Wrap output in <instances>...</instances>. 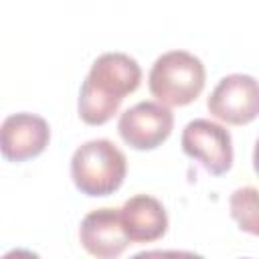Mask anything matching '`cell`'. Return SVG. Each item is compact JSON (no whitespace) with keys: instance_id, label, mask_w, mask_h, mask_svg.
Segmentation results:
<instances>
[{"instance_id":"obj_1","label":"cell","mask_w":259,"mask_h":259,"mask_svg":"<svg viewBox=\"0 0 259 259\" xmlns=\"http://www.w3.org/2000/svg\"><path fill=\"white\" fill-rule=\"evenodd\" d=\"M140 81L142 67L134 57L119 51L99 55L79 89V117L87 125L107 123L117 113L125 95L140 87Z\"/></svg>"},{"instance_id":"obj_2","label":"cell","mask_w":259,"mask_h":259,"mask_svg":"<svg viewBox=\"0 0 259 259\" xmlns=\"http://www.w3.org/2000/svg\"><path fill=\"white\" fill-rule=\"evenodd\" d=\"M127 174L125 154L105 138L81 144L71 156V178L85 196H109L117 192Z\"/></svg>"},{"instance_id":"obj_3","label":"cell","mask_w":259,"mask_h":259,"mask_svg":"<svg viewBox=\"0 0 259 259\" xmlns=\"http://www.w3.org/2000/svg\"><path fill=\"white\" fill-rule=\"evenodd\" d=\"M206 71L202 61L188 51H168L160 55L150 73L148 87L158 103L166 107H184L204 89Z\"/></svg>"},{"instance_id":"obj_4","label":"cell","mask_w":259,"mask_h":259,"mask_svg":"<svg viewBox=\"0 0 259 259\" xmlns=\"http://www.w3.org/2000/svg\"><path fill=\"white\" fill-rule=\"evenodd\" d=\"M180 146L188 158L200 162L202 168L212 176L227 174L233 166L231 132L217 121L204 117L188 121L182 130Z\"/></svg>"},{"instance_id":"obj_5","label":"cell","mask_w":259,"mask_h":259,"mask_svg":"<svg viewBox=\"0 0 259 259\" xmlns=\"http://www.w3.org/2000/svg\"><path fill=\"white\" fill-rule=\"evenodd\" d=\"M174 130V113L158 101H140L117 119L119 138L134 150L146 152L162 146Z\"/></svg>"},{"instance_id":"obj_6","label":"cell","mask_w":259,"mask_h":259,"mask_svg":"<svg viewBox=\"0 0 259 259\" xmlns=\"http://www.w3.org/2000/svg\"><path fill=\"white\" fill-rule=\"evenodd\" d=\"M212 117L231 123H251L259 113V87L253 75L231 73L223 77L206 99Z\"/></svg>"},{"instance_id":"obj_7","label":"cell","mask_w":259,"mask_h":259,"mask_svg":"<svg viewBox=\"0 0 259 259\" xmlns=\"http://www.w3.org/2000/svg\"><path fill=\"white\" fill-rule=\"evenodd\" d=\"M49 142V121L36 113H12L0 123V156L8 162L32 160L47 150Z\"/></svg>"},{"instance_id":"obj_8","label":"cell","mask_w":259,"mask_h":259,"mask_svg":"<svg viewBox=\"0 0 259 259\" xmlns=\"http://www.w3.org/2000/svg\"><path fill=\"white\" fill-rule=\"evenodd\" d=\"M79 241L83 249L97 259H115L130 245L121 221L119 208H95L87 212L79 225Z\"/></svg>"},{"instance_id":"obj_9","label":"cell","mask_w":259,"mask_h":259,"mask_svg":"<svg viewBox=\"0 0 259 259\" xmlns=\"http://www.w3.org/2000/svg\"><path fill=\"white\" fill-rule=\"evenodd\" d=\"M119 221L130 243L158 241L168 231V212L164 204L150 194H136L119 208Z\"/></svg>"},{"instance_id":"obj_10","label":"cell","mask_w":259,"mask_h":259,"mask_svg":"<svg viewBox=\"0 0 259 259\" xmlns=\"http://www.w3.org/2000/svg\"><path fill=\"white\" fill-rule=\"evenodd\" d=\"M231 217L239 225L241 231L249 235L259 233V219H257V188L255 186H243L237 188L229 198Z\"/></svg>"},{"instance_id":"obj_11","label":"cell","mask_w":259,"mask_h":259,"mask_svg":"<svg viewBox=\"0 0 259 259\" xmlns=\"http://www.w3.org/2000/svg\"><path fill=\"white\" fill-rule=\"evenodd\" d=\"M132 259H204L202 255L194 253V251H160V249H152V251H142L136 253Z\"/></svg>"},{"instance_id":"obj_12","label":"cell","mask_w":259,"mask_h":259,"mask_svg":"<svg viewBox=\"0 0 259 259\" xmlns=\"http://www.w3.org/2000/svg\"><path fill=\"white\" fill-rule=\"evenodd\" d=\"M0 259H40V255L30 249H10Z\"/></svg>"},{"instance_id":"obj_13","label":"cell","mask_w":259,"mask_h":259,"mask_svg":"<svg viewBox=\"0 0 259 259\" xmlns=\"http://www.w3.org/2000/svg\"><path fill=\"white\" fill-rule=\"evenodd\" d=\"M241 259H253V257H241Z\"/></svg>"}]
</instances>
